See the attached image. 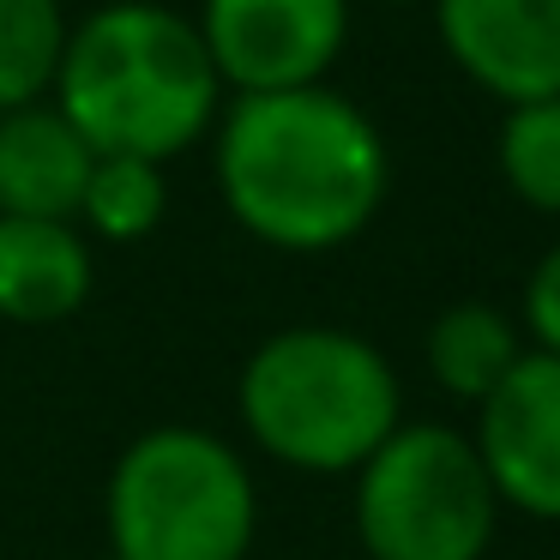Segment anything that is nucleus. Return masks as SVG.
<instances>
[{"label": "nucleus", "instance_id": "2", "mask_svg": "<svg viewBox=\"0 0 560 560\" xmlns=\"http://www.w3.org/2000/svg\"><path fill=\"white\" fill-rule=\"evenodd\" d=\"M49 103L97 158H151L170 170L211 139L230 91L187 13L163 0H103L67 31Z\"/></svg>", "mask_w": 560, "mask_h": 560}, {"label": "nucleus", "instance_id": "5", "mask_svg": "<svg viewBox=\"0 0 560 560\" xmlns=\"http://www.w3.org/2000/svg\"><path fill=\"white\" fill-rule=\"evenodd\" d=\"M500 494L470 434L446 422H398L355 470L362 560H482Z\"/></svg>", "mask_w": 560, "mask_h": 560}, {"label": "nucleus", "instance_id": "14", "mask_svg": "<svg viewBox=\"0 0 560 560\" xmlns=\"http://www.w3.org/2000/svg\"><path fill=\"white\" fill-rule=\"evenodd\" d=\"M494 170L518 206L560 218V97L518 103V109L500 115Z\"/></svg>", "mask_w": 560, "mask_h": 560}, {"label": "nucleus", "instance_id": "10", "mask_svg": "<svg viewBox=\"0 0 560 560\" xmlns=\"http://www.w3.org/2000/svg\"><path fill=\"white\" fill-rule=\"evenodd\" d=\"M97 151L49 97L0 109V218H67L73 223Z\"/></svg>", "mask_w": 560, "mask_h": 560}, {"label": "nucleus", "instance_id": "16", "mask_svg": "<svg viewBox=\"0 0 560 560\" xmlns=\"http://www.w3.org/2000/svg\"><path fill=\"white\" fill-rule=\"evenodd\" d=\"M350 7H422V0H350Z\"/></svg>", "mask_w": 560, "mask_h": 560}, {"label": "nucleus", "instance_id": "7", "mask_svg": "<svg viewBox=\"0 0 560 560\" xmlns=\"http://www.w3.org/2000/svg\"><path fill=\"white\" fill-rule=\"evenodd\" d=\"M470 440L500 506L560 524V355L524 350L518 368L476 404Z\"/></svg>", "mask_w": 560, "mask_h": 560}, {"label": "nucleus", "instance_id": "11", "mask_svg": "<svg viewBox=\"0 0 560 560\" xmlns=\"http://www.w3.org/2000/svg\"><path fill=\"white\" fill-rule=\"evenodd\" d=\"M530 350L524 343V326L494 302H452L434 314L422 338V355H428V374L446 398L458 404H482L500 380L518 368V355Z\"/></svg>", "mask_w": 560, "mask_h": 560}, {"label": "nucleus", "instance_id": "12", "mask_svg": "<svg viewBox=\"0 0 560 560\" xmlns=\"http://www.w3.org/2000/svg\"><path fill=\"white\" fill-rule=\"evenodd\" d=\"M170 218V175L151 158H97L85 175V194H79L73 223L97 242L133 247L145 235L163 230Z\"/></svg>", "mask_w": 560, "mask_h": 560}, {"label": "nucleus", "instance_id": "8", "mask_svg": "<svg viewBox=\"0 0 560 560\" xmlns=\"http://www.w3.org/2000/svg\"><path fill=\"white\" fill-rule=\"evenodd\" d=\"M446 61L500 109L560 97V0H428Z\"/></svg>", "mask_w": 560, "mask_h": 560}, {"label": "nucleus", "instance_id": "4", "mask_svg": "<svg viewBox=\"0 0 560 560\" xmlns=\"http://www.w3.org/2000/svg\"><path fill=\"white\" fill-rule=\"evenodd\" d=\"M259 530L247 458L206 428H151L115 458L109 548L115 560H242Z\"/></svg>", "mask_w": 560, "mask_h": 560}, {"label": "nucleus", "instance_id": "1", "mask_svg": "<svg viewBox=\"0 0 560 560\" xmlns=\"http://www.w3.org/2000/svg\"><path fill=\"white\" fill-rule=\"evenodd\" d=\"M211 175L235 230L278 254H338L380 218L392 151L374 115L331 85L230 97L211 127Z\"/></svg>", "mask_w": 560, "mask_h": 560}, {"label": "nucleus", "instance_id": "3", "mask_svg": "<svg viewBox=\"0 0 560 560\" xmlns=\"http://www.w3.org/2000/svg\"><path fill=\"white\" fill-rule=\"evenodd\" d=\"M235 410L266 458L307 476H355L404 422V386L362 331L283 326L242 362Z\"/></svg>", "mask_w": 560, "mask_h": 560}, {"label": "nucleus", "instance_id": "6", "mask_svg": "<svg viewBox=\"0 0 560 560\" xmlns=\"http://www.w3.org/2000/svg\"><path fill=\"white\" fill-rule=\"evenodd\" d=\"M194 31L230 97L326 85L350 49V0H199Z\"/></svg>", "mask_w": 560, "mask_h": 560}, {"label": "nucleus", "instance_id": "15", "mask_svg": "<svg viewBox=\"0 0 560 560\" xmlns=\"http://www.w3.org/2000/svg\"><path fill=\"white\" fill-rule=\"evenodd\" d=\"M518 314H524V319H518V326H524V343H530V350L560 355V242L530 266Z\"/></svg>", "mask_w": 560, "mask_h": 560}, {"label": "nucleus", "instance_id": "13", "mask_svg": "<svg viewBox=\"0 0 560 560\" xmlns=\"http://www.w3.org/2000/svg\"><path fill=\"white\" fill-rule=\"evenodd\" d=\"M67 0H0V109H25L55 91L67 55Z\"/></svg>", "mask_w": 560, "mask_h": 560}, {"label": "nucleus", "instance_id": "9", "mask_svg": "<svg viewBox=\"0 0 560 560\" xmlns=\"http://www.w3.org/2000/svg\"><path fill=\"white\" fill-rule=\"evenodd\" d=\"M97 290L91 235L67 218H0V319L61 326Z\"/></svg>", "mask_w": 560, "mask_h": 560}]
</instances>
